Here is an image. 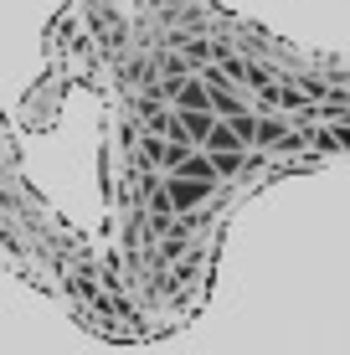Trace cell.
Returning <instances> with one entry per match:
<instances>
[{
    "label": "cell",
    "instance_id": "cell-2",
    "mask_svg": "<svg viewBox=\"0 0 350 355\" xmlns=\"http://www.w3.org/2000/svg\"><path fill=\"white\" fill-rule=\"evenodd\" d=\"M175 114H180V108H175ZM211 124H216V114H211V108H191V114H180V129H186V139H191V144H201V139H207Z\"/></svg>",
    "mask_w": 350,
    "mask_h": 355
},
{
    "label": "cell",
    "instance_id": "cell-3",
    "mask_svg": "<svg viewBox=\"0 0 350 355\" xmlns=\"http://www.w3.org/2000/svg\"><path fill=\"white\" fill-rule=\"evenodd\" d=\"M201 144H207L211 155H227V150H247V144L232 134V124H227V119H216V124H211V134H207Z\"/></svg>",
    "mask_w": 350,
    "mask_h": 355
},
{
    "label": "cell",
    "instance_id": "cell-1",
    "mask_svg": "<svg viewBox=\"0 0 350 355\" xmlns=\"http://www.w3.org/2000/svg\"><path fill=\"white\" fill-rule=\"evenodd\" d=\"M211 196V180H191V175H170L165 180V191H160V201H165V211L170 216H191L201 201Z\"/></svg>",
    "mask_w": 350,
    "mask_h": 355
},
{
    "label": "cell",
    "instance_id": "cell-4",
    "mask_svg": "<svg viewBox=\"0 0 350 355\" xmlns=\"http://www.w3.org/2000/svg\"><path fill=\"white\" fill-rule=\"evenodd\" d=\"M170 175H191V180H211L216 186V170H211V155H196V150H186V160H180Z\"/></svg>",
    "mask_w": 350,
    "mask_h": 355
}]
</instances>
